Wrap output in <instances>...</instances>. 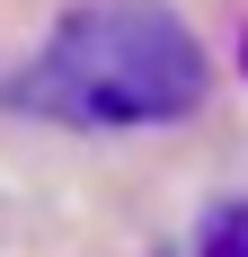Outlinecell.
I'll list each match as a JSON object with an SVG mask.
<instances>
[{
  "label": "cell",
  "mask_w": 248,
  "mask_h": 257,
  "mask_svg": "<svg viewBox=\"0 0 248 257\" xmlns=\"http://www.w3.org/2000/svg\"><path fill=\"white\" fill-rule=\"evenodd\" d=\"M213 89L195 27L169 0H80L9 98L53 124H177Z\"/></svg>",
  "instance_id": "6da1fadb"
},
{
  "label": "cell",
  "mask_w": 248,
  "mask_h": 257,
  "mask_svg": "<svg viewBox=\"0 0 248 257\" xmlns=\"http://www.w3.org/2000/svg\"><path fill=\"white\" fill-rule=\"evenodd\" d=\"M222 231L239 239V257H248V204H239V213H222Z\"/></svg>",
  "instance_id": "3957f363"
},
{
  "label": "cell",
  "mask_w": 248,
  "mask_h": 257,
  "mask_svg": "<svg viewBox=\"0 0 248 257\" xmlns=\"http://www.w3.org/2000/svg\"><path fill=\"white\" fill-rule=\"evenodd\" d=\"M204 257H239V239H230L222 222H213V231H204Z\"/></svg>",
  "instance_id": "7a4b0ae2"
}]
</instances>
